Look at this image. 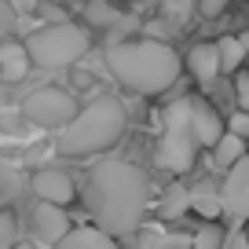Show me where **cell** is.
Wrapping results in <instances>:
<instances>
[{
  "instance_id": "5b68a950",
  "label": "cell",
  "mask_w": 249,
  "mask_h": 249,
  "mask_svg": "<svg viewBox=\"0 0 249 249\" xmlns=\"http://www.w3.org/2000/svg\"><path fill=\"white\" fill-rule=\"evenodd\" d=\"M195 154L198 143L191 132V95H183L161 110V140H158L154 161L169 172H187L195 165Z\"/></svg>"
},
{
  "instance_id": "7a4b0ae2",
  "label": "cell",
  "mask_w": 249,
  "mask_h": 249,
  "mask_svg": "<svg viewBox=\"0 0 249 249\" xmlns=\"http://www.w3.org/2000/svg\"><path fill=\"white\" fill-rule=\"evenodd\" d=\"M107 70L121 88L136 95H158L176 85L183 62L165 40L154 37H124L107 48Z\"/></svg>"
},
{
  "instance_id": "d4e9b609",
  "label": "cell",
  "mask_w": 249,
  "mask_h": 249,
  "mask_svg": "<svg viewBox=\"0 0 249 249\" xmlns=\"http://www.w3.org/2000/svg\"><path fill=\"white\" fill-rule=\"evenodd\" d=\"M227 4H231V0H202V4H198V11H202L205 18H216L220 11L227 8Z\"/></svg>"
},
{
  "instance_id": "603a6c76",
  "label": "cell",
  "mask_w": 249,
  "mask_h": 249,
  "mask_svg": "<svg viewBox=\"0 0 249 249\" xmlns=\"http://www.w3.org/2000/svg\"><path fill=\"white\" fill-rule=\"evenodd\" d=\"M15 191H22V179H15L11 169H0V202H8Z\"/></svg>"
},
{
  "instance_id": "52a82bcc",
  "label": "cell",
  "mask_w": 249,
  "mask_h": 249,
  "mask_svg": "<svg viewBox=\"0 0 249 249\" xmlns=\"http://www.w3.org/2000/svg\"><path fill=\"white\" fill-rule=\"evenodd\" d=\"M220 209L231 224H249V154L227 169L224 187H220Z\"/></svg>"
},
{
  "instance_id": "7402d4cb",
  "label": "cell",
  "mask_w": 249,
  "mask_h": 249,
  "mask_svg": "<svg viewBox=\"0 0 249 249\" xmlns=\"http://www.w3.org/2000/svg\"><path fill=\"white\" fill-rule=\"evenodd\" d=\"M15 26H18V15H15V8H11L8 0H0V40H8L11 33H15Z\"/></svg>"
},
{
  "instance_id": "f546056e",
  "label": "cell",
  "mask_w": 249,
  "mask_h": 249,
  "mask_svg": "<svg viewBox=\"0 0 249 249\" xmlns=\"http://www.w3.org/2000/svg\"><path fill=\"white\" fill-rule=\"evenodd\" d=\"M66 4H81V0H66Z\"/></svg>"
},
{
  "instance_id": "3957f363",
  "label": "cell",
  "mask_w": 249,
  "mask_h": 249,
  "mask_svg": "<svg viewBox=\"0 0 249 249\" xmlns=\"http://www.w3.org/2000/svg\"><path fill=\"white\" fill-rule=\"evenodd\" d=\"M124 124H128L124 103L114 99V95H99L88 107H81L77 117L59 132V154H66V158L99 154V150L114 147L124 136Z\"/></svg>"
},
{
  "instance_id": "2e32d148",
  "label": "cell",
  "mask_w": 249,
  "mask_h": 249,
  "mask_svg": "<svg viewBox=\"0 0 249 249\" xmlns=\"http://www.w3.org/2000/svg\"><path fill=\"white\" fill-rule=\"evenodd\" d=\"M158 209H161L165 220L183 216V213L191 209V187H183L179 179H176V183H169V191L161 195V205H158Z\"/></svg>"
},
{
  "instance_id": "8fae6325",
  "label": "cell",
  "mask_w": 249,
  "mask_h": 249,
  "mask_svg": "<svg viewBox=\"0 0 249 249\" xmlns=\"http://www.w3.org/2000/svg\"><path fill=\"white\" fill-rule=\"evenodd\" d=\"M187 70L198 77V85H213L220 77V55L216 44H195L187 52Z\"/></svg>"
},
{
  "instance_id": "4fadbf2b",
  "label": "cell",
  "mask_w": 249,
  "mask_h": 249,
  "mask_svg": "<svg viewBox=\"0 0 249 249\" xmlns=\"http://www.w3.org/2000/svg\"><path fill=\"white\" fill-rule=\"evenodd\" d=\"M55 249H117V242L110 238V234H103L99 227H77V231H70Z\"/></svg>"
},
{
  "instance_id": "7c38bea8",
  "label": "cell",
  "mask_w": 249,
  "mask_h": 249,
  "mask_svg": "<svg viewBox=\"0 0 249 249\" xmlns=\"http://www.w3.org/2000/svg\"><path fill=\"white\" fill-rule=\"evenodd\" d=\"M30 52L26 44H15V40H4L0 44V77L4 81H22L30 73Z\"/></svg>"
},
{
  "instance_id": "4316f807",
  "label": "cell",
  "mask_w": 249,
  "mask_h": 249,
  "mask_svg": "<svg viewBox=\"0 0 249 249\" xmlns=\"http://www.w3.org/2000/svg\"><path fill=\"white\" fill-rule=\"evenodd\" d=\"M224 249H249L246 231H231V234H227V242H224Z\"/></svg>"
},
{
  "instance_id": "d6986e66",
  "label": "cell",
  "mask_w": 249,
  "mask_h": 249,
  "mask_svg": "<svg viewBox=\"0 0 249 249\" xmlns=\"http://www.w3.org/2000/svg\"><path fill=\"white\" fill-rule=\"evenodd\" d=\"M158 11H161L165 22L183 26L191 18V11H195V0H158Z\"/></svg>"
},
{
  "instance_id": "484cf974",
  "label": "cell",
  "mask_w": 249,
  "mask_h": 249,
  "mask_svg": "<svg viewBox=\"0 0 249 249\" xmlns=\"http://www.w3.org/2000/svg\"><path fill=\"white\" fill-rule=\"evenodd\" d=\"M238 107H242V110L249 114V70H246V73L238 77Z\"/></svg>"
},
{
  "instance_id": "83f0119b",
  "label": "cell",
  "mask_w": 249,
  "mask_h": 249,
  "mask_svg": "<svg viewBox=\"0 0 249 249\" xmlns=\"http://www.w3.org/2000/svg\"><path fill=\"white\" fill-rule=\"evenodd\" d=\"M242 40V48H246V55H249V33H246V37H238Z\"/></svg>"
},
{
  "instance_id": "ac0fdd59",
  "label": "cell",
  "mask_w": 249,
  "mask_h": 249,
  "mask_svg": "<svg viewBox=\"0 0 249 249\" xmlns=\"http://www.w3.org/2000/svg\"><path fill=\"white\" fill-rule=\"evenodd\" d=\"M117 8L110 4V0H88L85 4V22L88 26H114L117 22Z\"/></svg>"
},
{
  "instance_id": "277c9868",
  "label": "cell",
  "mask_w": 249,
  "mask_h": 249,
  "mask_svg": "<svg viewBox=\"0 0 249 249\" xmlns=\"http://www.w3.org/2000/svg\"><path fill=\"white\" fill-rule=\"evenodd\" d=\"M88 48H92V37L77 22H48L26 37L30 62L40 70H66V66L85 59Z\"/></svg>"
},
{
  "instance_id": "cb8c5ba5",
  "label": "cell",
  "mask_w": 249,
  "mask_h": 249,
  "mask_svg": "<svg viewBox=\"0 0 249 249\" xmlns=\"http://www.w3.org/2000/svg\"><path fill=\"white\" fill-rule=\"evenodd\" d=\"M227 132H234L238 140H249V114H246V110L231 114V121H227Z\"/></svg>"
},
{
  "instance_id": "4dcf8cb0",
  "label": "cell",
  "mask_w": 249,
  "mask_h": 249,
  "mask_svg": "<svg viewBox=\"0 0 249 249\" xmlns=\"http://www.w3.org/2000/svg\"><path fill=\"white\" fill-rule=\"evenodd\" d=\"M246 238H249V224H246Z\"/></svg>"
},
{
  "instance_id": "ffe728a7",
  "label": "cell",
  "mask_w": 249,
  "mask_h": 249,
  "mask_svg": "<svg viewBox=\"0 0 249 249\" xmlns=\"http://www.w3.org/2000/svg\"><path fill=\"white\" fill-rule=\"evenodd\" d=\"M224 231H220L216 224H205L195 231V238H191V249H224Z\"/></svg>"
},
{
  "instance_id": "8992f818",
  "label": "cell",
  "mask_w": 249,
  "mask_h": 249,
  "mask_svg": "<svg viewBox=\"0 0 249 249\" xmlns=\"http://www.w3.org/2000/svg\"><path fill=\"white\" fill-rule=\"evenodd\" d=\"M22 117L40 128H66V124L77 117V99L62 88H37L22 99Z\"/></svg>"
},
{
  "instance_id": "9a60e30c",
  "label": "cell",
  "mask_w": 249,
  "mask_h": 249,
  "mask_svg": "<svg viewBox=\"0 0 249 249\" xmlns=\"http://www.w3.org/2000/svg\"><path fill=\"white\" fill-rule=\"evenodd\" d=\"M191 209H195L198 216H205V220L224 216V209H220V191H216V187H209V183L191 187Z\"/></svg>"
},
{
  "instance_id": "e0dca14e",
  "label": "cell",
  "mask_w": 249,
  "mask_h": 249,
  "mask_svg": "<svg viewBox=\"0 0 249 249\" xmlns=\"http://www.w3.org/2000/svg\"><path fill=\"white\" fill-rule=\"evenodd\" d=\"M216 55H220V73H234L246 59V48L238 37H220L216 40Z\"/></svg>"
},
{
  "instance_id": "5bb4252c",
  "label": "cell",
  "mask_w": 249,
  "mask_h": 249,
  "mask_svg": "<svg viewBox=\"0 0 249 249\" xmlns=\"http://www.w3.org/2000/svg\"><path fill=\"white\" fill-rule=\"evenodd\" d=\"M242 158H246V140H238L234 132H224L220 136V143L213 147V165L216 169H231V165H238Z\"/></svg>"
},
{
  "instance_id": "44dd1931",
  "label": "cell",
  "mask_w": 249,
  "mask_h": 249,
  "mask_svg": "<svg viewBox=\"0 0 249 249\" xmlns=\"http://www.w3.org/2000/svg\"><path fill=\"white\" fill-rule=\"evenodd\" d=\"M18 246V224H15V213H0V249H15Z\"/></svg>"
},
{
  "instance_id": "30bf717a",
  "label": "cell",
  "mask_w": 249,
  "mask_h": 249,
  "mask_svg": "<svg viewBox=\"0 0 249 249\" xmlns=\"http://www.w3.org/2000/svg\"><path fill=\"white\" fill-rule=\"evenodd\" d=\"M191 132L198 147H216L224 136V121L205 99H191Z\"/></svg>"
},
{
  "instance_id": "ba28073f",
  "label": "cell",
  "mask_w": 249,
  "mask_h": 249,
  "mask_svg": "<svg viewBox=\"0 0 249 249\" xmlns=\"http://www.w3.org/2000/svg\"><path fill=\"white\" fill-rule=\"evenodd\" d=\"M30 187H33V195H37L40 202H52V205L73 202V179H70V172H62V169H40V172H33Z\"/></svg>"
},
{
  "instance_id": "9c48e42d",
  "label": "cell",
  "mask_w": 249,
  "mask_h": 249,
  "mask_svg": "<svg viewBox=\"0 0 249 249\" xmlns=\"http://www.w3.org/2000/svg\"><path fill=\"white\" fill-rule=\"evenodd\" d=\"M33 227H37V234L48 242V246H59V242L73 231V220L66 216V209H62V205L40 202L37 209H33Z\"/></svg>"
},
{
  "instance_id": "6da1fadb",
  "label": "cell",
  "mask_w": 249,
  "mask_h": 249,
  "mask_svg": "<svg viewBox=\"0 0 249 249\" xmlns=\"http://www.w3.org/2000/svg\"><path fill=\"white\" fill-rule=\"evenodd\" d=\"M150 202V183L140 165L110 158L99 161L85 179V209L92 213L95 227L110 238L140 231L143 209Z\"/></svg>"
},
{
  "instance_id": "f1b7e54d",
  "label": "cell",
  "mask_w": 249,
  "mask_h": 249,
  "mask_svg": "<svg viewBox=\"0 0 249 249\" xmlns=\"http://www.w3.org/2000/svg\"><path fill=\"white\" fill-rule=\"evenodd\" d=\"M15 249H33V246H30V242H18V246H15Z\"/></svg>"
}]
</instances>
